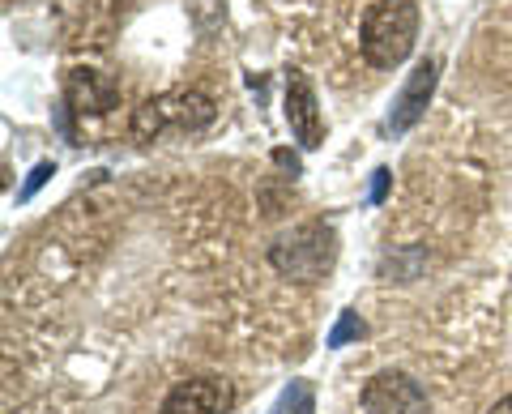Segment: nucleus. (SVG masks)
<instances>
[{
	"label": "nucleus",
	"instance_id": "f257e3e1",
	"mask_svg": "<svg viewBox=\"0 0 512 414\" xmlns=\"http://www.w3.org/2000/svg\"><path fill=\"white\" fill-rule=\"evenodd\" d=\"M419 39V5L414 0H376L363 13L359 26V47L367 56V65L376 69H397L406 65Z\"/></svg>",
	"mask_w": 512,
	"mask_h": 414
},
{
	"label": "nucleus",
	"instance_id": "f03ea898",
	"mask_svg": "<svg viewBox=\"0 0 512 414\" xmlns=\"http://www.w3.org/2000/svg\"><path fill=\"white\" fill-rule=\"evenodd\" d=\"M338 261V231L329 222H299L269 244V265L299 286L320 282Z\"/></svg>",
	"mask_w": 512,
	"mask_h": 414
},
{
	"label": "nucleus",
	"instance_id": "7ed1b4c3",
	"mask_svg": "<svg viewBox=\"0 0 512 414\" xmlns=\"http://www.w3.org/2000/svg\"><path fill=\"white\" fill-rule=\"evenodd\" d=\"M214 120V103L205 94L188 90V94H167V99H150L137 111L133 133L137 137H154L163 124H180V129H205Z\"/></svg>",
	"mask_w": 512,
	"mask_h": 414
},
{
	"label": "nucleus",
	"instance_id": "20e7f679",
	"mask_svg": "<svg viewBox=\"0 0 512 414\" xmlns=\"http://www.w3.org/2000/svg\"><path fill=\"white\" fill-rule=\"evenodd\" d=\"M363 414H427V393L406 372H376L363 385Z\"/></svg>",
	"mask_w": 512,
	"mask_h": 414
},
{
	"label": "nucleus",
	"instance_id": "39448f33",
	"mask_svg": "<svg viewBox=\"0 0 512 414\" xmlns=\"http://www.w3.org/2000/svg\"><path fill=\"white\" fill-rule=\"evenodd\" d=\"M231 402H235L231 380H222V376H192V380L175 385L163 397L158 414H227Z\"/></svg>",
	"mask_w": 512,
	"mask_h": 414
},
{
	"label": "nucleus",
	"instance_id": "423d86ee",
	"mask_svg": "<svg viewBox=\"0 0 512 414\" xmlns=\"http://www.w3.org/2000/svg\"><path fill=\"white\" fill-rule=\"evenodd\" d=\"M286 124L303 150H316L325 141V120H320V103H316V90L308 82V73L291 69L286 73Z\"/></svg>",
	"mask_w": 512,
	"mask_h": 414
},
{
	"label": "nucleus",
	"instance_id": "0eeeda50",
	"mask_svg": "<svg viewBox=\"0 0 512 414\" xmlns=\"http://www.w3.org/2000/svg\"><path fill=\"white\" fill-rule=\"evenodd\" d=\"M64 99L82 116H107L120 103V82L103 69H69L64 77Z\"/></svg>",
	"mask_w": 512,
	"mask_h": 414
},
{
	"label": "nucleus",
	"instance_id": "6e6552de",
	"mask_svg": "<svg viewBox=\"0 0 512 414\" xmlns=\"http://www.w3.org/2000/svg\"><path fill=\"white\" fill-rule=\"evenodd\" d=\"M436 73H440L436 60H423V65L410 73V82H406V90H402V99L393 103V120H389V129H393V133H406L410 124L423 116V107H427V99H431V90H436Z\"/></svg>",
	"mask_w": 512,
	"mask_h": 414
},
{
	"label": "nucleus",
	"instance_id": "1a4fd4ad",
	"mask_svg": "<svg viewBox=\"0 0 512 414\" xmlns=\"http://www.w3.org/2000/svg\"><path fill=\"white\" fill-rule=\"evenodd\" d=\"M274 414H312V389L308 385H291L282 393V402Z\"/></svg>",
	"mask_w": 512,
	"mask_h": 414
},
{
	"label": "nucleus",
	"instance_id": "9d476101",
	"mask_svg": "<svg viewBox=\"0 0 512 414\" xmlns=\"http://www.w3.org/2000/svg\"><path fill=\"white\" fill-rule=\"evenodd\" d=\"M346 338H363V321H359L355 312H346V316H342V325L329 333V346H342Z\"/></svg>",
	"mask_w": 512,
	"mask_h": 414
},
{
	"label": "nucleus",
	"instance_id": "9b49d317",
	"mask_svg": "<svg viewBox=\"0 0 512 414\" xmlns=\"http://www.w3.org/2000/svg\"><path fill=\"white\" fill-rule=\"evenodd\" d=\"M47 175H52V163H39L35 171H30V180H26V188H22V201H26L30 193H35V188H39V184L47 180Z\"/></svg>",
	"mask_w": 512,
	"mask_h": 414
},
{
	"label": "nucleus",
	"instance_id": "f8f14e48",
	"mask_svg": "<svg viewBox=\"0 0 512 414\" xmlns=\"http://www.w3.org/2000/svg\"><path fill=\"white\" fill-rule=\"evenodd\" d=\"M487 414H512V393H508V397H500V402H495Z\"/></svg>",
	"mask_w": 512,
	"mask_h": 414
},
{
	"label": "nucleus",
	"instance_id": "ddd939ff",
	"mask_svg": "<svg viewBox=\"0 0 512 414\" xmlns=\"http://www.w3.org/2000/svg\"><path fill=\"white\" fill-rule=\"evenodd\" d=\"M384 180H389V171H376V188H372V201L384 197Z\"/></svg>",
	"mask_w": 512,
	"mask_h": 414
}]
</instances>
